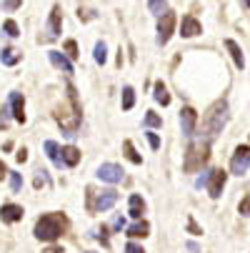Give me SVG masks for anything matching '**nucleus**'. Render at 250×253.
I'll return each mask as SVG.
<instances>
[{"label":"nucleus","mask_w":250,"mask_h":253,"mask_svg":"<svg viewBox=\"0 0 250 253\" xmlns=\"http://www.w3.org/2000/svg\"><path fill=\"white\" fill-rule=\"evenodd\" d=\"M38 175H35V188H40V186H48L50 183V175H48V170H35Z\"/></svg>","instance_id":"30"},{"label":"nucleus","mask_w":250,"mask_h":253,"mask_svg":"<svg viewBox=\"0 0 250 253\" xmlns=\"http://www.w3.org/2000/svg\"><path fill=\"white\" fill-rule=\"evenodd\" d=\"M68 98H70V103H73V108H70V111L58 108L55 121L60 123V128H63L65 135H75L78 128H80V103H78V93H75L73 85H68Z\"/></svg>","instance_id":"3"},{"label":"nucleus","mask_w":250,"mask_h":253,"mask_svg":"<svg viewBox=\"0 0 250 253\" xmlns=\"http://www.w3.org/2000/svg\"><path fill=\"white\" fill-rule=\"evenodd\" d=\"M225 180H228V173L220 170V168H215V170H210V173H208V183H205V186H208L210 198H220V196H223Z\"/></svg>","instance_id":"6"},{"label":"nucleus","mask_w":250,"mask_h":253,"mask_svg":"<svg viewBox=\"0 0 250 253\" xmlns=\"http://www.w3.org/2000/svg\"><path fill=\"white\" fill-rule=\"evenodd\" d=\"M23 60V53L20 50H15V48H3V50H0V63H3V65H18Z\"/></svg>","instance_id":"16"},{"label":"nucleus","mask_w":250,"mask_h":253,"mask_svg":"<svg viewBox=\"0 0 250 253\" xmlns=\"http://www.w3.org/2000/svg\"><path fill=\"white\" fill-rule=\"evenodd\" d=\"M3 33L8 35V38H18V35H20V28H18V23H15L13 18H8V20L3 23Z\"/></svg>","instance_id":"25"},{"label":"nucleus","mask_w":250,"mask_h":253,"mask_svg":"<svg viewBox=\"0 0 250 253\" xmlns=\"http://www.w3.org/2000/svg\"><path fill=\"white\" fill-rule=\"evenodd\" d=\"M155 100H158L160 105H168V103H170V95H168V88H165V85H163L160 81L155 83Z\"/></svg>","instance_id":"24"},{"label":"nucleus","mask_w":250,"mask_h":253,"mask_svg":"<svg viewBox=\"0 0 250 253\" xmlns=\"http://www.w3.org/2000/svg\"><path fill=\"white\" fill-rule=\"evenodd\" d=\"M148 143H150V148H153V151H158V148H160V138H158V133L148 130Z\"/></svg>","instance_id":"34"},{"label":"nucleus","mask_w":250,"mask_h":253,"mask_svg":"<svg viewBox=\"0 0 250 253\" xmlns=\"http://www.w3.org/2000/svg\"><path fill=\"white\" fill-rule=\"evenodd\" d=\"M148 231H150V226H148L145 221H138V223H133V226L128 228V236H130V238H145Z\"/></svg>","instance_id":"20"},{"label":"nucleus","mask_w":250,"mask_h":253,"mask_svg":"<svg viewBox=\"0 0 250 253\" xmlns=\"http://www.w3.org/2000/svg\"><path fill=\"white\" fill-rule=\"evenodd\" d=\"M43 253H65L63 248H58V246H50V248H45Z\"/></svg>","instance_id":"43"},{"label":"nucleus","mask_w":250,"mask_h":253,"mask_svg":"<svg viewBox=\"0 0 250 253\" xmlns=\"http://www.w3.org/2000/svg\"><path fill=\"white\" fill-rule=\"evenodd\" d=\"M20 5H23V0H3V10H8V13L10 10H18Z\"/></svg>","instance_id":"33"},{"label":"nucleus","mask_w":250,"mask_h":253,"mask_svg":"<svg viewBox=\"0 0 250 253\" xmlns=\"http://www.w3.org/2000/svg\"><path fill=\"white\" fill-rule=\"evenodd\" d=\"M143 211H145V203H143V198L135 193V196H130V215L133 218H143Z\"/></svg>","instance_id":"19"},{"label":"nucleus","mask_w":250,"mask_h":253,"mask_svg":"<svg viewBox=\"0 0 250 253\" xmlns=\"http://www.w3.org/2000/svg\"><path fill=\"white\" fill-rule=\"evenodd\" d=\"M173 28H175V15L168 10L165 15H160L158 20V45H165L173 35Z\"/></svg>","instance_id":"8"},{"label":"nucleus","mask_w":250,"mask_h":253,"mask_svg":"<svg viewBox=\"0 0 250 253\" xmlns=\"http://www.w3.org/2000/svg\"><path fill=\"white\" fill-rule=\"evenodd\" d=\"M115 203H118V191H113V188L103 191V193H98L95 188H88V191H85V208H88L90 213L108 211V208H113Z\"/></svg>","instance_id":"5"},{"label":"nucleus","mask_w":250,"mask_h":253,"mask_svg":"<svg viewBox=\"0 0 250 253\" xmlns=\"http://www.w3.org/2000/svg\"><path fill=\"white\" fill-rule=\"evenodd\" d=\"M88 253H93V251H88Z\"/></svg>","instance_id":"45"},{"label":"nucleus","mask_w":250,"mask_h":253,"mask_svg":"<svg viewBox=\"0 0 250 253\" xmlns=\"http://www.w3.org/2000/svg\"><path fill=\"white\" fill-rule=\"evenodd\" d=\"M125 253H145V251H143V246H138V243H128Z\"/></svg>","instance_id":"36"},{"label":"nucleus","mask_w":250,"mask_h":253,"mask_svg":"<svg viewBox=\"0 0 250 253\" xmlns=\"http://www.w3.org/2000/svg\"><path fill=\"white\" fill-rule=\"evenodd\" d=\"M68 228V218L63 213H43L35 223V238L38 241H58Z\"/></svg>","instance_id":"2"},{"label":"nucleus","mask_w":250,"mask_h":253,"mask_svg":"<svg viewBox=\"0 0 250 253\" xmlns=\"http://www.w3.org/2000/svg\"><path fill=\"white\" fill-rule=\"evenodd\" d=\"M60 18H63V13H60V8L58 5H53V10H50V18H48V25H45V38L48 41H55L58 35H60Z\"/></svg>","instance_id":"11"},{"label":"nucleus","mask_w":250,"mask_h":253,"mask_svg":"<svg viewBox=\"0 0 250 253\" xmlns=\"http://www.w3.org/2000/svg\"><path fill=\"white\" fill-rule=\"evenodd\" d=\"M148 8H150L155 15H165V13H168V3H165V0H148Z\"/></svg>","instance_id":"27"},{"label":"nucleus","mask_w":250,"mask_h":253,"mask_svg":"<svg viewBox=\"0 0 250 253\" xmlns=\"http://www.w3.org/2000/svg\"><path fill=\"white\" fill-rule=\"evenodd\" d=\"M195 123H198V113L193 108H183L180 111V128H183V135H193L195 133Z\"/></svg>","instance_id":"12"},{"label":"nucleus","mask_w":250,"mask_h":253,"mask_svg":"<svg viewBox=\"0 0 250 253\" xmlns=\"http://www.w3.org/2000/svg\"><path fill=\"white\" fill-rule=\"evenodd\" d=\"M240 213L243 215H250V198H243L240 201Z\"/></svg>","instance_id":"37"},{"label":"nucleus","mask_w":250,"mask_h":253,"mask_svg":"<svg viewBox=\"0 0 250 253\" xmlns=\"http://www.w3.org/2000/svg\"><path fill=\"white\" fill-rule=\"evenodd\" d=\"M95 238H98V241H103L105 246H108V228H105V226H103V228H98V233H95Z\"/></svg>","instance_id":"35"},{"label":"nucleus","mask_w":250,"mask_h":253,"mask_svg":"<svg viewBox=\"0 0 250 253\" xmlns=\"http://www.w3.org/2000/svg\"><path fill=\"white\" fill-rule=\"evenodd\" d=\"M65 53H68V58H78V43L75 41H65Z\"/></svg>","instance_id":"32"},{"label":"nucleus","mask_w":250,"mask_h":253,"mask_svg":"<svg viewBox=\"0 0 250 253\" xmlns=\"http://www.w3.org/2000/svg\"><path fill=\"white\" fill-rule=\"evenodd\" d=\"M135 105V90L130 85L123 88V111H130V108Z\"/></svg>","instance_id":"23"},{"label":"nucleus","mask_w":250,"mask_h":253,"mask_svg":"<svg viewBox=\"0 0 250 253\" xmlns=\"http://www.w3.org/2000/svg\"><path fill=\"white\" fill-rule=\"evenodd\" d=\"M105 60H108V48H105L103 41H98V43H95V63L105 65Z\"/></svg>","instance_id":"26"},{"label":"nucleus","mask_w":250,"mask_h":253,"mask_svg":"<svg viewBox=\"0 0 250 253\" xmlns=\"http://www.w3.org/2000/svg\"><path fill=\"white\" fill-rule=\"evenodd\" d=\"M48 58L55 68H60L63 73H73V63L68 60V55H63L60 50H48Z\"/></svg>","instance_id":"15"},{"label":"nucleus","mask_w":250,"mask_h":253,"mask_svg":"<svg viewBox=\"0 0 250 253\" xmlns=\"http://www.w3.org/2000/svg\"><path fill=\"white\" fill-rule=\"evenodd\" d=\"M10 105H0V130H5L10 126Z\"/></svg>","instance_id":"28"},{"label":"nucleus","mask_w":250,"mask_h":253,"mask_svg":"<svg viewBox=\"0 0 250 253\" xmlns=\"http://www.w3.org/2000/svg\"><path fill=\"white\" fill-rule=\"evenodd\" d=\"M145 126H148V128H160V126H163V118H160L158 113L148 111V116H145Z\"/></svg>","instance_id":"29"},{"label":"nucleus","mask_w":250,"mask_h":253,"mask_svg":"<svg viewBox=\"0 0 250 253\" xmlns=\"http://www.w3.org/2000/svg\"><path fill=\"white\" fill-rule=\"evenodd\" d=\"M188 231H190V233H195V236H200V233H203V231L198 228V223H195L193 218H188Z\"/></svg>","instance_id":"39"},{"label":"nucleus","mask_w":250,"mask_h":253,"mask_svg":"<svg viewBox=\"0 0 250 253\" xmlns=\"http://www.w3.org/2000/svg\"><path fill=\"white\" fill-rule=\"evenodd\" d=\"M78 18H80V20H90V18H95V13H93V10H83V8H80V10H78Z\"/></svg>","instance_id":"38"},{"label":"nucleus","mask_w":250,"mask_h":253,"mask_svg":"<svg viewBox=\"0 0 250 253\" xmlns=\"http://www.w3.org/2000/svg\"><path fill=\"white\" fill-rule=\"evenodd\" d=\"M200 23L193 18V15H185L183 18V23H180V35L183 38H195V35H200Z\"/></svg>","instance_id":"14"},{"label":"nucleus","mask_w":250,"mask_h":253,"mask_svg":"<svg viewBox=\"0 0 250 253\" xmlns=\"http://www.w3.org/2000/svg\"><path fill=\"white\" fill-rule=\"evenodd\" d=\"M228 121V103L225 100H215L210 108H208V113L203 116V123H200V138L203 140H213L225 126Z\"/></svg>","instance_id":"1"},{"label":"nucleus","mask_w":250,"mask_h":253,"mask_svg":"<svg viewBox=\"0 0 250 253\" xmlns=\"http://www.w3.org/2000/svg\"><path fill=\"white\" fill-rule=\"evenodd\" d=\"M208 158H210V140L200 138V140H195V143L188 146L185 161H183V170L185 173H195V170H200L208 163Z\"/></svg>","instance_id":"4"},{"label":"nucleus","mask_w":250,"mask_h":253,"mask_svg":"<svg viewBox=\"0 0 250 253\" xmlns=\"http://www.w3.org/2000/svg\"><path fill=\"white\" fill-rule=\"evenodd\" d=\"M15 161H18V163H25V161H28V151H25V148H20V151H18V156H15Z\"/></svg>","instance_id":"41"},{"label":"nucleus","mask_w":250,"mask_h":253,"mask_svg":"<svg viewBox=\"0 0 250 253\" xmlns=\"http://www.w3.org/2000/svg\"><path fill=\"white\" fill-rule=\"evenodd\" d=\"M243 5H245V8H250V0H243Z\"/></svg>","instance_id":"44"},{"label":"nucleus","mask_w":250,"mask_h":253,"mask_svg":"<svg viewBox=\"0 0 250 253\" xmlns=\"http://www.w3.org/2000/svg\"><path fill=\"white\" fill-rule=\"evenodd\" d=\"M95 175L100 180H105V183H120V180H123V168L115 166V163H103Z\"/></svg>","instance_id":"9"},{"label":"nucleus","mask_w":250,"mask_h":253,"mask_svg":"<svg viewBox=\"0 0 250 253\" xmlns=\"http://www.w3.org/2000/svg\"><path fill=\"white\" fill-rule=\"evenodd\" d=\"M123 226H125V218H123V215H115V221H113V228H115V231H123Z\"/></svg>","instance_id":"40"},{"label":"nucleus","mask_w":250,"mask_h":253,"mask_svg":"<svg viewBox=\"0 0 250 253\" xmlns=\"http://www.w3.org/2000/svg\"><path fill=\"white\" fill-rule=\"evenodd\" d=\"M60 153H63V166H68V168L78 166V161H80V151H78L75 146H65Z\"/></svg>","instance_id":"17"},{"label":"nucleus","mask_w":250,"mask_h":253,"mask_svg":"<svg viewBox=\"0 0 250 253\" xmlns=\"http://www.w3.org/2000/svg\"><path fill=\"white\" fill-rule=\"evenodd\" d=\"M5 175H8V166H5L3 161H0V180H3Z\"/></svg>","instance_id":"42"},{"label":"nucleus","mask_w":250,"mask_h":253,"mask_svg":"<svg viewBox=\"0 0 250 253\" xmlns=\"http://www.w3.org/2000/svg\"><path fill=\"white\" fill-rule=\"evenodd\" d=\"M123 151H125V156H128V161H130V163H135V166H140V163H143V156H138V153H135V148H133V143H130V140H125V143H123Z\"/></svg>","instance_id":"22"},{"label":"nucleus","mask_w":250,"mask_h":253,"mask_svg":"<svg viewBox=\"0 0 250 253\" xmlns=\"http://www.w3.org/2000/svg\"><path fill=\"white\" fill-rule=\"evenodd\" d=\"M8 105H10V113H13V118H15L18 123H25V100H23V95H20L18 90H13V93H10Z\"/></svg>","instance_id":"10"},{"label":"nucleus","mask_w":250,"mask_h":253,"mask_svg":"<svg viewBox=\"0 0 250 253\" xmlns=\"http://www.w3.org/2000/svg\"><path fill=\"white\" fill-rule=\"evenodd\" d=\"M248 168H250V146H238L233 153V161H230V170L235 175H243V173H248Z\"/></svg>","instance_id":"7"},{"label":"nucleus","mask_w":250,"mask_h":253,"mask_svg":"<svg viewBox=\"0 0 250 253\" xmlns=\"http://www.w3.org/2000/svg\"><path fill=\"white\" fill-rule=\"evenodd\" d=\"M45 153H48V158L58 166V168H63V158H60V148H58V143L55 140H45Z\"/></svg>","instance_id":"18"},{"label":"nucleus","mask_w":250,"mask_h":253,"mask_svg":"<svg viewBox=\"0 0 250 253\" xmlns=\"http://www.w3.org/2000/svg\"><path fill=\"white\" fill-rule=\"evenodd\" d=\"M0 218H3V223H18L23 218V208L15 206V203H3V208H0Z\"/></svg>","instance_id":"13"},{"label":"nucleus","mask_w":250,"mask_h":253,"mask_svg":"<svg viewBox=\"0 0 250 253\" xmlns=\"http://www.w3.org/2000/svg\"><path fill=\"white\" fill-rule=\"evenodd\" d=\"M10 188H13V193H20V188H23V175L20 173H10Z\"/></svg>","instance_id":"31"},{"label":"nucleus","mask_w":250,"mask_h":253,"mask_svg":"<svg viewBox=\"0 0 250 253\" xmlns=\"http://www.w3.org/2000/svg\"><path fill=\"white\" fill-rule=\"evenodd\" d=\"M225 48L230 50V55H233V60H235V65L243 70L245 68V60H243V53H240V48H238V43L235 41H225Z\"/></svg>","instance_id":"21"}]
</instances>
